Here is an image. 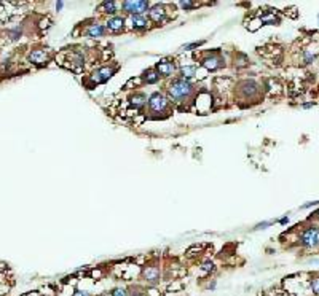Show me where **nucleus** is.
I'll list each match as a JSON object with an SVG mask.
<instances>
[{
	"label": "nucleus",
	"instance_id": "obj_9",
	"mask_svg": "<svg viewBox=\"0 0 319 296\" xmlns=\"http://www.w3.org/2000/svg\"><path fill=\"white\" fill-rule=\"evenodd\" d=\"M168 11H166V6L163 5V3H157V5H153L150 10H148V19L153 23H157V24H163V23H166L168 21Z\"/></svg>",
	"mask_w": 319,
	"mask_h": 296
},
{
	"label": "nucleus",
	"instance_id": "obj_23",
	"mask_svg": "<svg viewBox=\"0 0 319 296\" xmlns=\"http://www.w3.org/2000/svg\"><path fill=\"white\" fill-rule=\"evenodd\" d=\"M200 267H201V271H205V272H213L214 271V265L211 263V261H205V263H203Z\"/></svg>",
	"mask_w": 319,
	"mask_h": 296
},
{
	"label": "nucleus",
	"instance_id": "obj_3",
	"mask_svg": "<svg viewBox=\"0 0 319 296\" xmlns=\"http://www.w3.org/2000/svg\"><path fill=\"white\" fill-rule=\"evenodd\" d=\"M148 110L150 113H166L169 110V99L161 92H153L148 97Z\"/></svg>",
	"mask_w": 319,
	"mask_h": 296
},
{
	"label": "nucleus",
	"instance_id": "obj_29",
	"mask_svg": "<svg viewBox=\"0 0 319 296\" xmlns=\"http://www.w3.org/2000/svg\"><path fill=\"white\" fill-rule=\"evenodd\" d=\"M63 6H64V3H63V2H58V3H56V10H61V8H63Z\"/></svg>",
	"mask_w": 319,
	"mask_h": 296
},
{
	"label": "nucleus",
	"instance_id": "obj_16",
	"mask_svg": "<svg viewBox=\"0 0 319 296\" xmlns=\"http://www.w3.org/2000/svg\"><path fill=\"white\" fill-rule=\"evenodd\" d=\"M99 11L101 13H106V15H112L115 16V13H117V3L115 2H103L99 6Z\"/></svg>",
	"mask_w": 319,
	"mask_h": 296
},
{
	"label": "nucleus",
	"instance_id": "obj_8",
	"mask_svg": "<svg viewBox=\"0 0 319 296\" xmlns=\"http://www.w3.org/2000/svg\"><path fill=\"white\" fill-rule=\"evenodd\" d=\"M142 279L147 282L148 285H157L161 280V269L157 265H150L145 266L144 271H142Z\"/></svg>",
	"mask_w": 319,
	"mask_h": 296
},
{
	"label": "nucleus",
	"instance_id": "obj_26",
	"mask_svg": "<svg viewBox=\"0 0 319 296\" xmlns=\"http://www.w3.org/2000/svg\"><path fill=\"white\" fill-rule=\"evenodd\" d=\"M271 223H273V221H263V223H259L255 226V230H265V228H268Z\"/></svg>",
	"mask_w": 319,
	"mask_h": 296
},
{
	"label": "nucleus",
	"instance_id": "obj_31",
	"mask_svg": "<svg viewBox=\"0 0 319 296\" xmlns=\"http://www.w3.org/2000/svg\"><path fill=\"white\" fill-rule=\"evenodd\" d=\"M315 217H316V218H318V220H319V210H318V212H316V213H315Z\"/></svg>",
	"mask_w": 319,
	"mask_h": 296
},
{
	"label": "nucleus",
	"instance_id": "obj_13",
	"mask_svg": "<svg viewBox=\"0 0 319 296\" xmlns=\"http://www.w3.org/2000/svg\"><path fill=\"white\" fill-rule=\"evenodd\" d=\"M29 60L35 65H45L50 60V53L46 50H34L29 53Z\"/></svg>",
	"mask_w": 319,
	"mask_h": 296
},
{
	"label": "nucleus",
	"instance_id": "obj_28",
	"mask_svg": "<svg viewBox=\"0 0 319 296\" xmlns=\"http://www.w3.org/2000/svg\"><path fill=\"white\" fill-rule=\"evenodd\" d=\"M280 223H281V225H287V223H289V217L281 218V220H280Z\"/></svg>",
	"mask_w": 319,
	"mask_h": 296
},
{
	"label": "nucleus",
	"instance_id": "obj_11",
	"mask_svg": "<svg viewBox=\"0 0 319 296\" xmlns=\"http://www.w3.org/2000/svg\"><path fill=\"white\" fill-rule=\"evenodd\" d=\"M155 69L160 73V77H171L176 70V62L169 59H161L160 62H157Z\"/></svg>",
	"mask_w": 319,
	"mask_h": 296
},
{
	"label": "nucleus",
	"instance_id": "obj_22",
	"mask_svg": "<svg viewBox=\"0 0 319 296\" xmlns=\"http://www.w3.org/2000/svg\"><path fill=\"white\" fill-rule=\"evenodd\" d=\"M179 5H180L184 10H192V8H196V6H200V3H196V2H188V0H185V2H179Z\"/></svg>",
	"mask_w": 319,
	"mask_h": 296
},
{
	"label": "nucleus",
	"instance_id": "obj_15",
	"mask_svg": "<svg viewBox=\"0 0 319 296\" xmlns=\"http://www.w3.org/2000/svg\"><path fill=\"white\" fill-rule=\"evenodd\" d=\"M161 77H160V73L157 72V69H148V70H145L144 72V82L147 83V85H155V83H158V80H160Z\"/></svg>",
	"mask_w": 319,
	"mask_h": 296
},
{
	"label": "nucleus",
	"instance_id": "obj_27",
	"mask_svg": "<svg viewBox=\"0 0 319 296\" xmlns=\"http://www.w3.org/2000/svg\"><path fill=\"white\" fill-rule=\"evenodd\" d=\"M313 60H315V55H311V53H305V62L311 64Z\"/></svg>",
	"mask_w": 319,
	"mask_h": 296
},
{
	"label": "nucleus",
	"instance_id": "obj_30",
	"mask_svg": "<svg viewBox=\"0 0 319 296\" xmlns=\"http://www.w3.org/2000/svg\"><path fill=\"white\" fill-rule=\"evenodd\" d=\"M313 105H315V104H303L302 107H303V109H310V107H313Z\"/></svg>",
	"mask_w": 319,
	"mask_h": 296
},
{
	"label": "nucleus",
	"instance_id": "obj_6",
	"mask_svg": "<svg viewBox=\"0 0 319 296\" xmlns=\"http://www.w3.org/2000/svg\"><path fill=\"white\" fill-rule=\"evenodd\" d=\"M201 64L205 65L208 70H219L225 65V59H223L217 51H214V53H209L208 56L203 58Z\"/></svg>",
	"mask_w": 319,
	"mask_h": 296
},
{
	"label": "nucleus",
	"instance_id": "obj_24",
	"mask_svg": "<svg viewBox=\"0 0 319 296\" xmlns=\"http://www.w3.org/2000/svg\"><path fill=\"white\" fill-rule=\"evenodd\" d=\"M200 45H203V42H193V43H188V45H184L182 46V51H190V50H193V48H198Z\"/></svg>",
	"mask_w": 319,
	"mask_h": 296
},
{
	"label": "nucleus",
	"instance_id": "obj_20",
	"mask_svg": "<svg viewBox=\"0 0 319 296\" xmlns=\"http://www.w3.org/2000/svg\"><path fill=\"white\" fill-rule=\"evenodd\" d=\"M110 296H131V295H130V290H128V288L118 287V288H115V290H112Z\"/></svg>",
	"mask_w": 319,
	"mask_h": 296
},
{
	"label": "nucleus",
	"instance_id": "obj_17",
	"mask_svg": "<svg viewBox=\"0 0 319 296\" xmlns=\"http://www.w3.org/2000/svg\"><path fill=\"white\" fill-rule=\"evenodd\" d=\"M259 21L263 26V24H280L281 19H280V16H276L275 13H268V15H262L259 18Z\"/></svg>",
	"mask_w": 319,
	"mask_h": 296
},
{
	"label": "nucleus",
	"instance_id": "obj_19",
	"mask_svg": "<svg viewBox=\"0 0 319 296\" xmlns=\"http://www.w3.org/2000/svg\"><path fill=\"white\" fill-rule=\"evenodd\" d=\"M310 288L315 296H319V274H315L310 280Z\"/></svg>",
	"mask_w": 319,
	"mask_h": 296
},
{
	"label": "nucleus",
	"instance_id": "obj_18",
	"mask_svg": "<svg viewBox=\"0 0 319 296\" xmlns=\"http://www.w3.org/2000/svg\"><path fill=\"white\" fill-rule=\"evenodd\" d=\"M196 75V65H185L180 69V78L188 80V78H193Z\"/></svg>",
	"mask_w": 319,
	"mask_h": 296
},
{
	"label": "nucleus",
	"instance_id": "obj_10",
	"mask_svg": "<svg viewBox=\"0 0 319 296\" xmlns=\"http://www.w3.org/2000/svg\"><path fill=\"white\" fill-rule=\"evenodd\" d=\"M125 23H126L125 18L115 15V16H110V18L107 19L106 29L110 32V33H120V32L125 30Z\"/></svg>",
	"mask_w": 319,
	"mask_h": 296
},
{
	"label": "nucleus",
	"instance_id": "obj_2",
	"mask_svg": "<svg viewBox=\"0 0 319 296\" xmlns=\"http://www.w3.org/2000/svg\"><path fill=\"white\" fill-rule=\"evenodd\" d=\"M121 8L130 16H138V15H144L145 11L150 10V3L145 2V0H125L121 3Z\"/></svg>",
	"mask_w": 319,
	"mask_h": 296
},
{
	"label": "nucleus",
	"instance_id": "obj_1",
	"mask_svg": "<svg viewBox=\"0 0 319 296\" xmlns=\"http://www.w3.org/2000/svg\"><path fill=\"white\" fill-rule=\"evenodd\" d=\"M168 94L176 104H184V102H188V100L193 97L195 88H193V85L188 82V80L176 78V80H173L171 83H169Z\"/></svg>",
	"mask_w": 319,
	"mask_h": 296
},
{
	"label": "nucleus",
	"instance_id": "obj_7",
	"mask_svg": "<svg viewBox=\"0 0 319 296\" xmlns=\"http://www.w3.org/2000/svg\"><path fill=\"white\" fill-rule=\"evenodd\" d=\"M130 23V29L136 32H145L150 29V19L144 15H138V16H128L126 19Z\"/></svg>",
	"mask_w": 319,
	"mask_h": 296
},
{
	"label": "nucleus",
	"instance_id": "obj_21",
	"mask_svg": "<svg viewBox=\"0 0 319 296\" xmlns=\"http://www.w3.org/2000/svg\"><path fill=\"white\" fill-rule=\"evenodd\" d=\"M8 37H10V40H18V38H21V29L15 28V29L8 30Z\"/></svg>",
	"mask_w": 319,
	"mask_h": 296
},
{
	"label": "nucleus",
	"instance_id": "obj_14",
	"mask_svg": "<svg viewBox=\"0 0 319 296\" xmlns=\"http://www.w3.org/2000/svg\"><path fill=\"white\" fill-rule=\"evenodd\" d=\"M145 104H147V96L144 92H134L131 96V105L134 107L136 110L142 109Z\"/></svg>",
	"mask_w": 319,
	"mask_h": 296
},
{
	"label": "nucleus",
	"instance_id": "obj_5",
	"mask_svg": "<svg viewBox=\"0 0 319 296\" xmlns=\"http://www.w3.org/2000/svg\"><path fill=\"white\" fill-rule=\"evenodd\" d=\"M298 240H300V244L307 248L319 247V228H316V226L307 228V230L302 233V236Z\"/></svg>",
	"mask_w": 319,
	"mask_h": 296
},
{
	"label": "nucleus",
	"instance_id": "obj_12",
	"mask_svg": "<svg viewBox=\"0 0 319 296\" xmlns=\"http://www.w3.org/2000/svg\"><path fill=\"white\" fill-rule=\"evenodd\" d=\"M106 33H107L106 26L99 24V23H91V24H88V26H86V29H85V35H86V37H90V38H99V37H104Z\"/></svg>",
	"mask_w": 319,
	"mask_h": 296
},
{
	"label": "nucleus",
	"instance_id": "obj_4",
	"mask_svg": "<svg viewBox=\"0 0 319 296\" xmlns=\"http://www.w3.org/2000/svg\"><path fill=\"white\" fill-rule=\"evenodd\" d=\"M117 72V65H104V67H99L98 70H94L91 75H90V80L93 85H103L106 82H108L113 73Z\"/></svg>",
	"mask_w": 319,
	"mask_h": 296
},
{
	"label": "nucleus",
	"instance_id": "obj_25",
	"mask_svg": "<svg viewBox=\"0 0 319 296\" xmlns=\"http://www.w3.org/2000/svg\"><path fill=\"white\" fill-rule=\"evenodd\" d=\"M72 296H93V295L88 290H80V288H77V290L72 293Z\"/></svg>",
	"mask_w": 319,
	"mask_h": 296
}]
</instances>
